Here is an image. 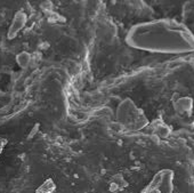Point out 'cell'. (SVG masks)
Instances as JSON below:
<instances>
[{
	"instance_id": "6da1fadb",
	"label": "cell",
	"mask_w": 194,
	"mask_h": 193,
	"mask_svg": "<svg viewBox=\"0 0 194 193\" xmlns=\"http://www.w3.org/2000/svg\"><path fill=\"white\" fill-rule=\"evenodd\" d=\"M127 44L134 48L153 53L194 52L193 33L174 20H158L132 26L127 34Z\"/></svg>"
},
{
	"instance_id": "7a4b0ae2",
	"label": "cell",
	"mask_w": 194,
	"mask_h": 193,
	"mask_svg": "<svg viewBox=\"0 0 194 193\" xmlns=\"http://www.w3.org/2000/svg\"><path fill=\"white\" fill-rule=\"evenodd\" d=\"M174 171L163 169L159 171L151 183L143 190L142 193H172L174 191Z\"/></svg>"
},
{
	"instance_id": "3957f363",
	"label": "cell",
	"mask_w": 194,
	"mask_h": 193,
	"mask_svg": "<svg viewBox=\"0 0 194 193\" xmlns=\"http://www.w3.org/2000/svg\"><path fill=\"white\" fill-rule=\"evenodd\" d=\"M5 144H6V142H5V139L0 137V154L2 153V150H4V146H5Z\"/></svg>"
}]
</instances>
